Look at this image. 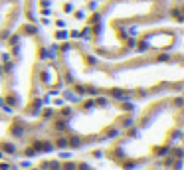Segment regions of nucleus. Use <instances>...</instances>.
I'll return each mask as SVG.
<instances>
[{
  "mask_svg": "<svg viewBox=\"0 0 184 170\" xmlns=\"http://www.w3.org/2000/svg\"><path fill=\"white\" fill-rule=\"evenodd\" d=\"M91 6L89 0H22V20L58 32L83 26Z\"/></svg>",
  "mask_w": 184,
  "mask_h": 170,
  "instance_id": "5",
  "label": "nucleus"
},
{
  "mask_svg": "<svg viewBox=\"0 0 184 170\" xmlns=\"http://www.w3.org/2000/svg\"><path fill=\"white\" fill-rule=\"evenodd\" d=\"M22 22V0H0V44Z\"/></svg>",
  "mask_w": 184,
  "mask_h": 170,
  "instance_id": "7",
  "label": "nucleus"
},
{
  "mask_svg": "<svg viewBox=\"0 0 184 170\" xmlns=\"http://www.w3.org/2000/svg\"><path fill=\"white\" fill-rule=\"evenodd\" d=\"M180 26L174 24H154V26L141 28L133 36V52L137 55H151V53H170L180 42Z\"/></svg>",
  "mask_w": 184,
  "mask_h": 170,
  "instance_id": "6",
  "label": "nucleus"
},
{
  "mask_svg": "<svg viewBox=\"0 0 184 170\" xmlns=\"http://www.w3.org/2000/svg\"><path fill=\"white\" fill-rule=\"evenodd\" d=\"M58 61L61 71L73 89H87L95 93H129V91H149L137 79H145L149 83L165 85L170 77L180 79L182 59L180 55L170 53H151L123 59L119 63L103 61L89 52L83 40H61L58 46Z\"/></svg>",
  "mask_w": 184,
  "mask_h": 170,
  "instance_id": "1",
  "label": "nucleus"
},
{
  "mask_svg": "<svg viewBox=\"0 0 184 170\" xmlns=\"http://www.w3.org/2000/svg\"><path fill=\"white\" fill-rule=\"evenodd\" d=\"M168 4L170 0H99L85 18L83 42L99 58H127L141 28L168 22Z\"/></svg>",
  "mask_w": 184,
  "mask_h": 170,
  "instance_id": "2",
  "label": "nucleus"
},
{
  "mask_svg": "<svg viewBox=\"0 0 184 170\" xmlns=\"http://www.w3.org/2000/svg\"><path fill=\"white\" fill-rule=\"evenodd\" d=\"M131 109L117 103H87L81 109L63 111L56 123L61 133L73 138L71 143L87 140V138H101L103 135L117 131L119 125L127 121Z\"/></svg>",
  "mask_w": 184,
  "mask_h": 170,
  "instance_id": "4",
  "label": "nucleus"
},
{
  "mask_svg": "<svg viewBox=\"0 0 184 170\" xmlns=\"http://www.w3.org/2000/svg\"><path fill=\"white\" fill-rule=\"evenodd\" d=\"M178 109L180 101H166L145 113L137 129L119 140L113 148V156L121 164H141L152 158L165 148L170 135L178 129Z\"/></svg>",
  "mask_w": 184,
  "mask_h": 170,
  "instance_id": "3",
  "label": "nucleus"
},
{
  "mask_svg": "<svg viewBox=\"0 0 184 170\" xmlns=\"http://www.w3.org/2000/svg\"><path fill=\"white\" fill-rule=\"evenodd\" d=\"M89 2H91V4H95V2H99V0H89Z\"/></svg>",
  "mask_w": 184,
  "mask_h": 170,
  "instance_id": "9",
  "label": "nucleus"
},
{
  "mask_svg": "<svg viewBox=\"0 0 184 170\" xmlns=\"http://www.w3.org/2000/svg\"><path fill=\"white\" fill-rule=\"evenodd\" d=\"M0 73H2V58H0Z\"/></svg>",
  "mask_w": 184,
  "mask_h": 170,
  "instance_id": "8",
  "label": "nucleus"
}]
</instances>
